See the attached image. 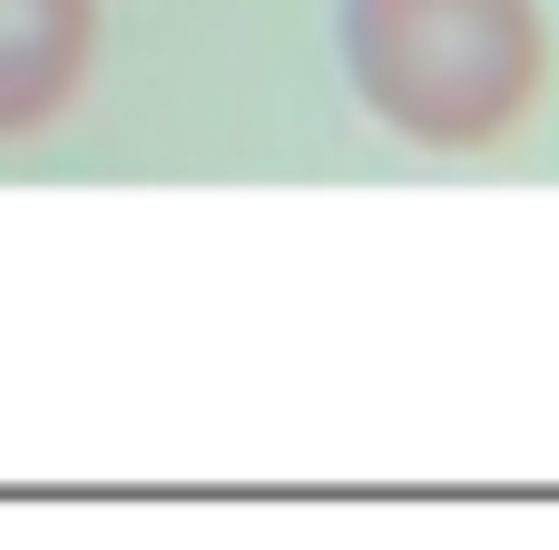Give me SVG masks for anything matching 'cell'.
Listing matches in <instances>:
<instances>
[{
	"mask_svg": "<svg viewBox=\"0 0 559 550\" xmlns=\"http://www.w3.org/2000/svg\"><path fill=\"white\" fill-rule=\"evenodd\" d=\"M354 59L393 118L452 138L521 89L531 20L521 0H354Z\"/></svg>",
	"mask_w": 559,
	"mask_h": 550,
	"instance_id": "obj_1",
	"label": "cell"
},
{
	"mask_svg": "<svg viewBox=\"0 0 559 550\" xmlns=\"http://www.w3.org/2000/svg\"><path fill=\"white\" fill-rule=\"evenodd\" d=\"M79 49H88V0H0V118L49 108Z\"/></svg>",
	"mask_w": 559,
	"mask_h": 550,
	"instance_id": "obj_2",
	"label": "cell"
}]
</instances>
